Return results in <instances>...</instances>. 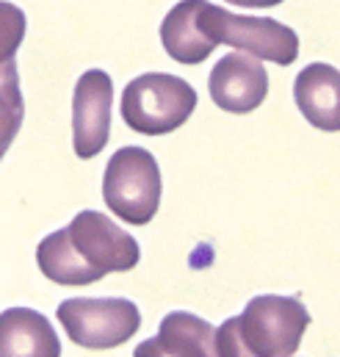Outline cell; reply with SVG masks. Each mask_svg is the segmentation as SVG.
<instances>
[{"instance_id":"obj_5","label":"cell","mask_w":340,"mask_h":357,"mask_svg":"<svg viewBox=\"0 0 340 357\" xmlns=\"http://www.w3.org/2000/svg\"><path fill=\"white\" fill-rule=\"evenodd\" d=\"M161 169L150 150L122 147L111 155L102 178V199L116 219L147 225L161 208Z\"/></svg>"},{"instance_id":"obj_13","label":"cell","mask_w":340,"mask_h":357,"mask_svg":"<svg viewBox=\"0 0 340 357\" xmlns=\"http://www.w3.org/2000/svg\"><path fill=\"white\" fill-rule=\"evenodd\" d=\"M25 116V102L20 91V75L14 61L0 67V161L8 153L11 142L17 139Z\"/></svg>"},{"instance_id":"obj_2","label":"cell","mask_w":340,"mask_h":357,"mask_svg":"<svg viewBox=\"0 0 340 357\" xmlns=\"http://www.w3.org/2000/svg\"><path fill=\"white\" fill-rule=\"evenodd\" d=\"M307 327L310 313L296 296L263 294L216 330V355L291 357L299 352Z\"/></svg>"},{"instance_id":"obj_11","label":"cell","mask_w":340,"mask_h":357,"mask_svg":"<svg viewBox=\"0 0 340 357\" xmlns=\"http://www.w3.org/2000/svg\"><path fill=\"white\" fill-rule=\"evenodd\" d=\"M61 341L53 324L31 307L0 313V357H59Z\"/></svg>"},{"instance_id":"obj_8","label":"cell","mask_w":340,"mask_h":357,"mask_svg":"<svg viewBox=\"0 0 340 357\" xmlns=\"http://www.w3.org/2000/svg\"><path fill=\"white\" fill-rule=\"evenodd\" d=\"M210 100L227 114H249L263 105L268 94V73L260 59L244 50L222 56L208 78Z\"/></svg>"},{"instance_id":"obj_10","label":"cell","mask_w":340,"mask_h":357,"mask_svg":"<svg viewBox=\"0 0 340 357\" xmlns=\"http://www.w3.org/2000/svg\"><path fill=\"white\" fill-rule=\"evenodd\" d=\"M293 100L313 128L327 133L340 130V70L332 64H307L293 81Z\"/></svg>"},{"instance_id":"obj_14","label":"cell","mask_w":340,"mask_h":357,"mask_svg":"<svg viewBox=\"0 0 340 357\" xmlns=\"http://www.w3.org/2000/svg\"><path fill=\"white\" fill-rule=\"evenodd\" d=\"M25 11L8 0H0V67L14 61L22 39H25Z\"/></svg>"},{"instance_id":"obj_3","label":"cell","mask_w":340,"mask_h":357,"mask_svg":"<svg viewBox=\"0 0 340 357\" xmlns=\"http://www.w3.org/2000/svg\"><path fill=\"white\" fill-rule=\"evenodd\" d=\"M194 108V86L167 73L139 75L122 91V119L130 130L144 136H164L183 128L191 119Z\"/></svg>"},{"instance_id":"obj_4","label":"cell","mask_w":340,"mask_h":357,"mask_svg":"<svg viewBox=\"0 0 340 357\" xmlns=\"http://www.w3.org/2000/svg\"><path fill=\"white\" fill-rule=\"evenodd\" d=\"M199 28L216 45H230L244 50L260 61H271L288 67L299 59V36L293 28L271 20V17H244L233 14L208 0L199 3Z\"/></svg>"},{"instance_id":"obj_6","label":"cell","mask_w":340,"mask_h":357,"mask_svg":"<svg viewBox=\"0 0 340 357\" xmlns=\"http://www.w3.org/2000/svg\"><path fill=\"white\" fill-rule=\"evenodd\" d=\"M59 321L67 330L70 341L100 352L128 344L141 327V310L130 299L105 296V299H64L59 305Z\"/></svg>"},{"instance_id":"obj_7","label":"cell","mask_w":340,"mask_h":357,"mask_svg":"<svg viewBox=\"0 0 340 357\" xmlns=\"http://www.w3.org/2000/svg\"><path fill=\"white\" fill-rule=\"evenodd\" d=\"M114 84L102 70H88L78 78L72 94V147L78 158L102 153L111 136Z\"/></svg>"},{"instance_id":"obj_15","label":"cell","mask_w":340,"mask_h":357,"mask_svg":"<svg viewBox=\"0 0 340 357\" xmlns=\"http://www.w3.org/2000/svg\"><path fill=\"white\" fill-rule=\"evenodd\" d=\"M227 3H235L244 8H271V6H279L282 0H227Z\"/></svg>"},{"instance_id":"obj_12","label":"cell","mask_w":340,"mask_h":357,"mask_svg":"<svg viewBox=\"0 0 340 357\" xmlns=\"http://www.w3.org/2000/svg\"><path fill=\"white\" fill-rule=\"evenodd\" d=\"M199 3L202 0H183L171 8L169 14L164 17L161 22V42H164V50L169 53L177 64H185V67H194V64H202L213 50H216V42L208 39L199 28Z\"/></svg>"},{"instance_id":"obj_1","label":"cell","mask_w":340,"mask_h":357,"mask_svg":"<svg viewBox=\"0 0 340 357\" xmlns=\"http://www.w3.org/2000/svg\"><path fill=\"white\" fill-rule=\"evenodd\" d=\"M141 258L139 241L100 211H81L67 227L36 247L39 271L56 285H91L105 274L130 271Z\"/></svg>"},{"instance_id":"obj_9","label":"cell","mask_w":340,"mask_h":357,"mask_svg":"<svg viewBox=\"0 0 340 357\" xmlns=\"http://www.w3.org/2000/svg\"><path fill=\"white\" fill-rule=\"evenodd\" d=\"M136 357H213L216 355V327L205 319L171 310L164 316L158 335L139 344Z\"/></svg>"}]
</instances>
